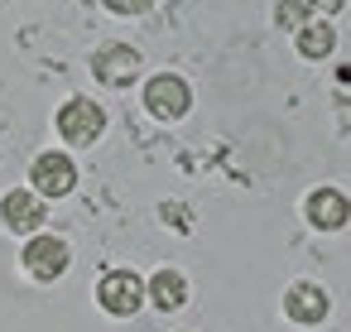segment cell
I'll return each mask as SVG.
<instances>
[{"label":"cell","mask_w":351,"mask_h":332,"mask_svg":"<svg viewBox=\"0 0 351 332\" xmlns=\"http://www.w3.org/2000/svg\"><path fill=\"white\" fill-rule=\"evenodd\" d=\"M101 126H106V111H101L92 97H73V102L58 111V135H63L68 145H92V140L101 135Z\"/></svg>","instance_id":"1"},{"label":"cell","mask_w":351,"mask_h":332,"mask_svg":"<svg viewBox=\"0 0 351 332\" xmlns=\"http://www.w3.org/2000/svg\"><path fill=\"white\" fill-rule=\"evenodd\" d=\"M97 298H101V308H106L111 318H130V313L145 303V284H140V274H130V270H106Z\"/></svg>","instance_id":"2"},{"label":"cell","mask_w":351,"mask_h":332,"mask_svg":"<svg viewBox=\"0 0 351 332\" xmlns=\"http://www.w3.org/2000/svg\"><path fill=\"white\" fill-rule=\"evenodd\" d=\"M145 106H149V116H159V121H178V116H188L193 92H188L183 78L164 73V78H149V87H145Z\"/></svg>","instance_id":"3"},{"label":"cell","mask_w":351,"mask_h":332,"mask_svg":"<svg viewBox=\"0 0 351 332\" xmlns=\"http://www.w3.org/2000/svg\"><path fill=\"white\" fill-rule=\"evenodd\" d=\"M29 178H34V193H39V198H44V193H49V198H63V193L77 188V169H73V159L58 154V150L39 154L34 169H29Z\"/></svg>","instance_id":"4"},{"label":"cell","mask_w":351,"mask_h":332,"mask_svg":"<svg viewBox=\"0 0 351 332\" xmlns=\"http://www.w3.org/2000/svg\"><path fill=\"white\" fill-rule=\"evenodd\" d=\"M49 217L44 198L39 193H25V188H10L5 198H0V222H5L10 231H39Z\"/></svg>","instance_id":"5"},{"label":"cell","mask_w":351,"mask_h":332,"mask_svg":"<svg viewBox=\"0 0 351 332\" xmlns=\"http://www.w3.org/2000/svg\"><path fill=\"white\" fill-rule=\"evenodd\" d=\"M25 270L34 274V279H58L63 270H68V246L58 241V236H34L29 246H25Z\"/></svg>","instance_id":"6"},{"label":"cell","mask_w":351,"mask_h":332,"mask_svg":"<svg viewBox=\"0 0 351 332\" xmlns=\"http://www.w3.org/2000/svg\"><path fill=\"white\" fill-rule=\"evenodd\" d=\"M92 73H97L106 87H125V82H135V73H140V54H135L130 44H106V49L97 54Z\"/></svg>","instance_id":"7"},{"label":"cell","mask_w":351,"mask_h":332,"mask_svg":"<svg viewBox=\"0 0 351 332\" xmlns=\"http://www.w3.org/2000/svg\"><path fill=\"white\" fill-rule=\"evenodd\" d=\"M303 212H308V222H313L317 231H341L351 207H346V193H341V188H317V193H308Z\"/></svg>","instance_id":"8"},{"label":"cell","mask_w":351,"mask_h":332,"mask_svg":"<svg viewBox=\"0 0 351 332\" xmlns=\"http://www.w3.org/2000/svg\"><path fill=\"white\" fill-rule=\"evenodd\" d=\"M284 313H289L293 322L313 327V322H322V318H327V294H322L317 284H293V289L284 294Z\"/></svg>","instance_id":"9"},{"label":"cell","mask_w":351,"mask_h":332,"mask_svg":"<svg viewBox=\"0 0 351 332\" xmlns=\"http://www.w3.org/2000/svg\"><path fill=\"white\" fill-rule=\"evenodd\" d=\"M149 298H154V308H164V313L183 308V298H188V279H183V270H154V279H149Z\"/></svg>","instance_id":"10"},{"label":"cell","mask_w":351,"mask_h":332,"mask_svg":"<svg viewBox=\"0 0 351 332\" xmlns=\"http://www.w3.org/2000/svg\"><path fill=\"white\" fill-rule=\"evenodd\" d=\"M332 49H337L332 25H303V29H298V54H303V58H327Z\"/></svg>","instance_id":"11"},{"label":"cell","mask_w":351,"mask_h":332,"mask_svg":"<svg viewBox=\"0 0 351 332\" xmlns=\"http://www.w3.org/2000/svg\"><path fill=\"white\" fill-rule=\"evenodd\" d=\"M274 20H279L284 29H303V20H308V5H303V0H279Z\"/></svg>","instance_id":"12"},{"label":"cell","mask_w":351,"mask_h":332,"mask_svg":"<svg viewBox=\"0 0 351 332\" xmlns=\"http://www.w3.org/2000/svg\"><path fill=\"white\" fill-rule=\"evenodd\" d=\"M149 5H154V0H106L111 15H145Z\"/></svg>","instance_id":"13"},{"label":"cell","mask_w":351,"mask_h":332,"mask_svg":"<svg viewBox=\"0 0 351 332\" xmlns=\"http://www.w3.org/2000/svg\"><path fill=\"white\" fill-rule=\"evenodd\" d=\"M303 5H308V10H327V15H337L346 0H303Z\"/></svg>","instance_id":"14"}]
</instances>
